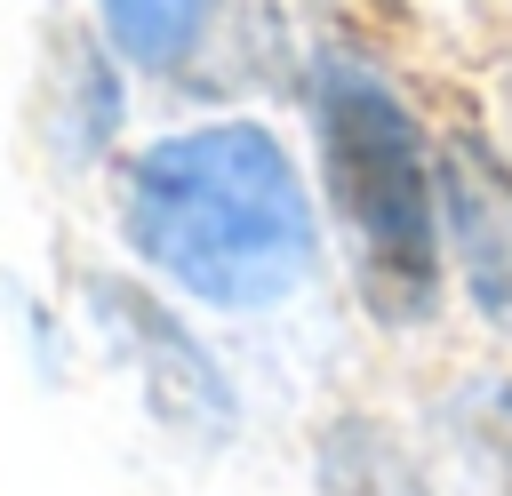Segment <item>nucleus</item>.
I'll return each mask as SVG.
<instances>
[{"label":"nucleus","mask_w":512,"mask_h":496,"mask_svg":"<svg viewBox=\"0 0 512 496\" xmlns=\"http://www.w3.org/2000/svg\"><path fill=\"white\" fill-rule=\"evenodd\" d=\"M440 248L456 256L480 320L512 328V160L480 136L440 152Z\"/></svg>","instance_id":"7ed1b4c3"},{"label":"nucleus","mask_w":512,"mask_h":496,"mask_svg":"<svg viewBox=\"0 0 512 496\" xmlns=\"http://www.w3.org/2000/svg\"><path fill=\"white\" fill-rule=\"evenodd\" d=\"M112 208L144 272L216 312H264L320 264L312 192L288 144L256 120H208L144 144L120 168Z\"/></svg>","instance_id":"f257e3e1"},{"label":"nucleus","mask_w":512,"mask_h":496,"mask_svg":"<svg viewBox=\"0 0 512 496\" xmlns=\"http://www.w3.org/2000/svg\"><path fill=\"white\" fill-rule=\"evenodd\" d=\"M312 128L328 208L360 256V288L384 320H424L440 296V168L408 96L352 48L312 64Z\"/></svg>","instance_id":"f03ea898"},{"label":"nucleus","mask_w":512,"mask_h":496,"mask_svg":"<svg viewBox=\"0 0 512 496\" xmlns=\"http://www.w3.org/2000/svg\"><path fill=\"white\" fill-rule=\"evenodd\" d=\"M96 16H104V40H112L128 64L176 72V64H192V48L208 40L216 0H96Z\"/></svg>","instance_id":"20e7f679"}]
</instances>
